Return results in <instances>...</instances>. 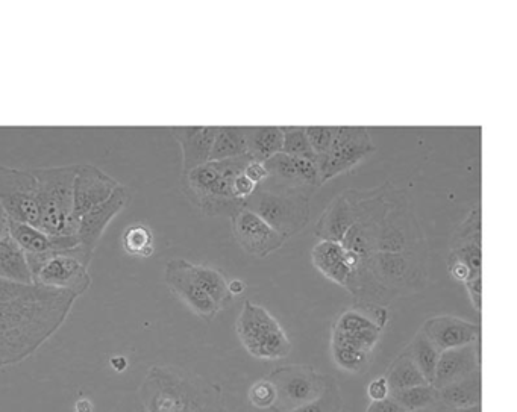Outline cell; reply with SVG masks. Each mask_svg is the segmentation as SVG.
Segmentation results:
<instances>
[{
	"label": "cell",
	"instance_id": "6da1fadb",
	"mask_svg": "<svg viewBox=\"0 0 517 412\" xmlns=\"http://www.w3.org/2000/svg\"><path fill=\"white\" fill-rule=\"evenodd\" d=\"M78 297L0 278V369L34 355L63 326Z\"/></svg>",
	"mask_w": 517,
	"mask_h": 412
},
{
	"label": "cell",
	"instance_id": "7a4b0ae2",
	"mask_svg": "<svg viewBox=\"0 0 517 412\" xmlns=\"http://www.w3.org/2000/svg\"><path fill=\"white\" fill-rule=\"evenodd\" d=\"M140 394L145 411L234 412L226 406L219 385L176 367H151Z\"/></svg>",
	"mask_w": 517,
	"mask_h": 412
},
{
	"label": "cell",
	"instance_id": "3957f363",
	"mask_svg": "<svg viewBox=\"0 0 517 412\" xmlns=\"http://www.w3.org/2000/svg\"><path fill=\"white\" fill-rule=\"evenodd\" d=\"M249 161H252L249 155L208 161L181 176L182 191L207 216H231L243 206V200L232 193V182L243 173Z\"/></svg>",
	"mask_w": 517,
	"mask_h": 412
},
{
	"label": "cell",
	"instance_id": "277c9868",
	"mask_svg": "<svg viewBox=\"0 0 517 412\" xmlns=\"http://www.w3.org/2000/svg\"><path fill=\"white\" fill-rule=\"evenodd\" d=\"M79 166L40 167L32 169L38 185V229L52 237H76L73 188Z\"/></svg>",
	"mask_w": 517,
	"mask_h": 412
},
{
	"label": "cell",
	"instance_id": "5b68a950",
	"mask_svg": "<svg viewBox=\"0 0 517 412\" xmlns=\"http://www.w3.org/2000/svg\"><path fill=\"white\" fill-rule=\"evenodd\" d=\"M381 328L358 306L340 314L333 326L331 352L334 363L348 373H363L369 367Z\"/></svg>",
	"mask_w": 517,
	"mask_h": 412
},
{
	"label": "cell",
	"instance_id": "8992f818",
	"mask_svg": "<svg viewBox=\"0 0 517 412\" xmlns=\"http://www.w3.org/2000/svg\"><path fill=\"white\" fill-rule=\"evenodd\" d=\"M91 260L93 253L79 244L72 249L26 253L34 284L70 291L76 297L90 290L91 276L88 267Z\"/></svg>",
	"mask_w": 517,
	"mask_h": 412
},
{
	"label": "cell",
	"instance_id": "52a82bcc",
	"mask_svg": "<svg viewBox=\"0 0 517 412\" xmlns=\"http://www.w3.org/2000/svg\"><path fill=\"white\" fill-rule=\"evenodd\" d=\"M235 332L249 355L264 361H278L292 352V343L278 320L264 306L246 300L235 322Z\"/></svg>",
	"mask_w": 517,
	"mask_h": 412
},
{
	"label": "cell",
	"instance_id": "ba28073f",
	"mask_svg": "<svg viewBox=\"0 0 517 412\" xmlns=\"http://www.w3.org/2000/svg\"><path fill=\"white\" fill-rule=\"evenodd\" d=\"M242 208L260 216L284 240L301 232L310 222V196L293 191L258 187L254 194L243 200Z\"/></svg>",
	"mask_w": 517,
	"mask_h": 412
},
{
	"label": "cell",
	"instance_id": "9c48e42d",
	"mask_svg": "<svg viewBox=\"0 0 517 412\" xmlns=\"http://www.w3.org/2000/svg\"><path fill=\"white\" fill-rule=\"evenodd\" d=\"M0 205L14 222L40 226L38 185L31 170L0 164Z\"/></svg>",
	"mask_w": 517,
	"mask_h": 412
},
{
	"label": "cell",
	"instance_id": "30bf717a",
	"mask_svg": "<svg viewBox=\"0 0 517 412\" xmlns=\"http://www.w3.org/2000/svg\"><path fill=\"white\" fill-rule=\"evenodd\" d=\"M331 376L320 375L313 367H279L267 379L275 385L276 403L273 408L292 411L316 400L325 391Z\"/></svg>",
	"mask_w": 517,
	"mask_h": 412
},
{
	"label": "cell",
	"instance_id": "8fae6325",
	"mask_svg": "<svg viewBox=\"0 0 517 412\" xmlns=\"http://www.w3.org/2000/svg\"><path fill=\"white\" fill-rule=\"evenodd\" d=\"M375 152L372 135L363 126H337L328 155L317 164L320 182L326 184L336 176L351 170L370 153Z\"/></svg>",
	"mask_w": 517,
	"mask_h": 412
},
{
	"label": "cell",
	"instance_id": "7c38bea8",
	"mask_svg": "<svg viewBox=\"0 0 517 412\" xmlns=\"http://www.w3.org/2000/svg\"><path fill=\"white\" fill-rule=\"evenodd\" d=\"M269 178L258 185L267 190L293 191L311 196L317 188L322 187L320 173L316 163L290 157L286 153H276L264 163Z\"/></svg>",
	"mask_w": 517,
	"mask_h": 412
},
{
	"label": "cell",
	"instance_id": "4fadbf2b",
	"mask_svg": "<svg viewBox=\"0 0 517 412\" xmlns=\"http://www.w3.org/2000/svg\"><path fill=\"white\" fill-rule=\"evenodd\" d=\"M229 217L235 241L254 258H266L286 243L272 226L246 208H239Z\"/></svg>",
	"mask_w": 517,
	"mask_h": 412
},
{
	"label": "cell",
	"instance_id": "5bb4252c",
	"mask_svg": "<svg viewBox=\"0 0 517 412\" xmlns=\"http://www.w3.org/2000/svg\"><path fill=\"white\" fill-rule=\"evenodd\" d=\"M164 281L169 285L170 290L201 319L211 322L220 313L216 303L202 290L193 276L190 261L182 258L170 260L164 269Z\"/></svg>",
	"mask_w": 517,
	"mask_h": 412
},
{
	"label": "cell",
	"instance_id": "9a60e30c",
	"mask_svg": "<svg viewBox=\"0 0 517 412\" xmlns=\"http://www.w3.org/2000/svg\"><path fill=\"white\" fill-rule=\"evenodd\" d=\"M448 263L463 264L474 279H481V210L475 205L455 228Z\"/></svg>",
	"mask_w": 517,
	"mask_h": 412
},
{
	"label": "cell",
	"instance_id": "2e32d148",
	"mask_svg": "<svg viewBox=\"0 0 517 412\" xmlns=\"http://www.w3.org/2000/svg\"><path fill=\"white\" fill-rule=\"evenodd\" d=\"M128 200L129 191L120 184L105 202L94 206L93 210L84 214L78 222V231H76L79 246L84 247L88 252L94 253L99 241H101L102 235L107 231L108 225L125 208Z\"/></svg>",
	"mask_w": 517,
	"mask_h": 412
},
{
	"label": "cell",
	"instance_id": "e0dca14e",
	"mask_svg": "<svg viewBox=\"0 0 517 412\" xmlns=\"http://www.w3.org/2000/svg\"><path fill=\"white\" fill-rule=\"evenodd\" d=\"M119 182L111 178L108 173L99 167L79 166L76 173L75 188H73V205H75L76 222L84 214L93 210L94 206L101 205L119 187Z\"/></svg>",
	"mask_w": 517,
	"mask_h": 412
},
{
	"label": "cell",
	"instance_id": "ac0fdd59",
	"mask_svg": "<svg viewBox=\"0 0 517 412\" xmlns=\"http://www.w3.org/2000/svg\"><path fill=\"white\" fill-rule=\"evenodd\" d=\"M420 331L440 353L480 341L481 328L455 316H436L425 320Z\"/></svg>",
	"mask_w": 517,
	"mask_h": 412
},
{
	"label": "cell",
	"instance_id": "d6986e66",
	"mask_svg": "<svg viewBox=\"0 0 517 412\" xmlns=\"http://www.w3.org/2000/svg\"><path fill=\"white\" fill-rule=\"evenodd\" d=\"M217 126H179L170 134L181 147L182 175L210 161Z\"/></svg>",
	"mask_w": 517,
	"mask_h": 412
},
{
	"label": "cell",
	"instance_id": "ffe728a7",
	"mask_svg": "<svg viewBox=\"0 0 517 412\" xmlns=\"http://www.w3.org/2000/svg\"><path fill=\"white\" fill-rule=\"evenodd\" d=\"M478 370H481L480 341L440 353L436 375H434V381L431 385L439 391L446 385L452 384L458 379L466 378V376L472 375Z\"/></svg>",
	"mask_w": 517,
	"mask_h": 412
},
{
	"label": "cell",
	"instance_id": "44dd1931",
	"mask_svg": "<svg viewBox=\"0 0 517 412\" xmlns=\"http://www.w3.org/2000/svg\"><path fill=\"white\" fill-rule=\"evenodd\" d=\"M311 263L325 278L340 287L348 288L352 278L345 247L336 241L319 240L311 249Z\"/></svg>",
	"mask_w": 517,
	"mask_h": 412
},
{
	"label": "cell",
	"instance_id": "7402d4cb",
	"mask_svg": "<svg viewBox=\"0 0 517 412\" xmlns=\"http://www.w3.org/2000/svg\"><path fill=\"white\" fill-rule=\"evenodd\" d=\"M352 220L354 219H352L351 202H349L348 193L343 191L326 206L319 222L316 223L314 234L319 240L342 243L346 232L351 228Z\"/></svg>",
	"mask_w": 517,
	"mask_h": 412
},
{
	"label": "cell",
	"instance_id": "603a6c76",
	"mask_svg": "<svg viewBox=\"0 0 517 412\" xmlns=\"http://www.w3.org/2000/svg\"><path fill=\"white\" fill-rule=\"evenodd\" d=\"M10 232L13 240L25 253H43L49 250L72 249L79 244L78 237H52L35 226L14 222L10 219Z\"/></svg>",
	"mask_w": 517,
	"mask_h": 412
},
{
	"label": "cell",
	"instance_id": "cb8c5ba5",
	"mask_svg": "<svg viewBox=\"0 0 517 412\" xmlns=\"http://www.w3.org/2000/svg\"><path fill=\"white\" fill-rule=\"evenodd\" d=\"M483 397V381H481V370L458 379L452 384L446 385L442 390L437 391V402L449 408H467V406L481 405Z\"/></svg>",
	"mask_w": 517,
	"mask_h": 412
},
{
	"label": "cell",
	"instance_id": "d4e9b609",
	"mask_svg": "<svg viewBox=\"0 0 517 412\" xmlns=\"http://www.w3.org/2000/svg\"><path fill=\"white\" fill-rule=\"evenodd\" d=\"M246 149L252 161L266 163L276 153L282 152L284 132L281 126H252L245 128Z\"/></svg>",
	"mask_w": 517,
	"mask_h": 412
},
{
	"label": "cell",
	"instance_id": "484cf974",
	"mask_svg": "<svg viewBox=\"0 0 517 412\" xmlns=\"http://www.w3.org/2000/svg\"><path fill=\"white\" fill-rule=\"evenodd\" d=\"M0 278L22 282V284H32L26 253L13 240V237L0 243Z\"/></svg>",
	"mask_w": 517,
	"mask_h": 412
},
{
	"label": "cell",
	"instance_id": "4316f807",
	"mask_svg": "<svg viewBox=\"0 0 517 412\" xmlns=\"http://www.w3.org/2000/svg\"><path fill=\"white\" fill-rule=\"evenodd\" d=\"M243 155H248L245 128H237V126L217 128L210 161L231 160Z\"/></svg>",
	"mask_w": 517,
	"mask_h": 412
},
{
	"label": "cell",
	"instance_id": "83f0119b",
	"mask_svg": "<svg viewBox=\"0 0 517 412\" xmlns=\"http://www.w3.org/2000/svg\"><path fill=\"white\" fill-rule=\"evenodd\" d=\"M404 352L410 356L411 361L416 364L417 369L420 370L423 378L427 379L428 384H433L440 352L433 346V343L423 335L422 331L414 335L413 340L405 347Z\"/></svg>",
	"mask_w": 517,
	"mask_h": 412
},
{
	"label": "cell",
	"instance_id": "f1b7e54d",
	"mask_svg": "<svg viewBox=\"0 0 517 412\" xmlns=\"http://www.w3.org/2000/svg\"><path fill=\"white\" fill-rule=\"evenodd\" d=\"M192 273L198 284L201 285L202 290L216 303L220 311L225 309L226 306L231 305L234 297L229 294L228 285H226L228 281H226L225 276L219 270L213 269V267L192 264Z\"/></svg>",
	"mask_w": 517,
	"mask_h": 412
},
{
	"label": "cell",
	"instance_id": "f546056e",
	"mask_svg": "<svg viewBox=\"0 0 517 412\" xmlns=\"http://www.w3.org/2000/svg\"><path fill=\"white\" fill-rule=\"evenodd\" d=\"M386 379L389 382L390 390L401 391L407 388L420 387V385H428L427 379L423 378L416 364L411 361L407 353L402 352L398 358L393 361L392 366L386 372Z\"/></svg>",
	"mask_w": 517,
	"mask_h": 412
},
{
	"label": "cell",
	"instance_id": "4dcf8cb0",
	"mask_svg": "<svg viewBox=\"0 0 517 412\" xmlns=\"http://www.w3.org/2000/svg\"><path fill=\"white\" fill-rule=\"evenodd\" d=\"M122 243L125 252L137 258H149L155 252L154 232L143 223H135L126 228Z\"/></svg>",
	"mask_w": 517,
	"mask_h": 412
},
{
	"label": "cell",
	"instance_id": "1f68e13d",
	"mask_svg": "<svg viewBox=\"0 0 517 412\" xmlns=\"http://www.w3.org/2000/svg\"><path fill=\"white\" fill-rule=\"evenodd\" d=\"M390 399L395 400L405 412L417 411L436 405L437 390L430 384L420 385L407 390L392 391Z\"/></svg>",
	"mask_w": 517,
	"mask_h": 412
},
{
	"label": "cell",
	"instance_id": "d6a6232c",
	"mask_svg": "<svg viewBox=\"0 0 517 412\" xmlns=\"http://www.w3.org/2000/svg\"><path fill=\"white\" fill-rule=\"evenodd\" d=\"M343 399L336 379L331 376L326 385L325 391L313 402L299 406L292 411H281V409L270 408L269 412H340L342 411Z\"/></svg>",
	"mask_w": 517,
	"mask_h": 412
},
{
	"label": "cell",
	"instance_id": "836d02e7",
	"mask_svg": "<svg viewBox=\"0 0 517 412\" xmlns=\"http://www.w3.org/2000/svg\"><path fill=\"white\" fill-rule=\"evenodd\" d=\"M284 132V144H282V153L290 155V157L302 158V160L313 161L316 163V155L308 143L307 135H305L304 126H290V128H282Z\"/></svg>",
	"mask_w": 517,
	"mask_h": 412
},
{
	"label": "cell",
	"instance_id": "e575fe53",
	"mask_svg": "<svg viewBox=\"0 0 517 412\" xmlns=\"http://www.w3.org/2000/svg\"><path fill=\"white\" fill-rule=\"evenodd\" d=\"M337 126H311L305 128L308 143L316 155V166L328 155L331 144H333L334 135H336Z\"/></svg>",
	"mask_w": 517,
	"mask_h": 412
},
{
	"label": "cell",
	"instance_id": "d590c367",
	"mask_svg": "<svg viewBox=\"0 0 517 412\" xmlns=\"http://www.w3.org/2000/svg\"><path fill=\"white\" fill-rule=\"evenodd\" d=\"M249 402L258 409H270L276 403V388L267 378L260 379L249 390Z\"/></svg>",
	"mask_w": 517,
	"mask_h": 412
},
{
	"label": "cell",
	"instance_id": "8d00e7d4",
	"mask_svg": "<svg viewBox=\"0 0 517 412\" xmlns=\"http://www.w3.org/2000/svg\"><path fill=\"white\" fill-rule=\"evenodd\" d=\"M390 394H392V390H390L389 382L384 375L376 376L367 385V397H369L370 402H381V400L389 399Z\"/></svg>",
	"mask_w": 517,
	"mask_h": 412
},
{
	"label": "cell",
	"instance_id": "74e56055",
	"mask_svg": "<svg viewBox=\"0 0 517 412\" xmlns=\"http://www.w3.org/2000/svg\"><path fill=\"white\" fill-rule=\"evenodd\" d=\"M257 188L258 185L254 184L245 173H240V175L234 179V182H232V193L240 200L248 199L251 194L255 193Z\"/></svg>",
	"mask_w": 517,
	"mask_h": 412
},
{
	"label": "cell",
	"instance_id": "f35d334b",
	"mask_svg": "<svg viewBox=\"0 0 517 412\" xmlns=\"http://www.w3.org/2000/svg\"><path fill=\"white\" fill-rule=\"evenodd\" d=\"M243 173L257 185L263 184V182L269 178V172H267L266 166H264V163H258V161H249Z\"/></svg>",
	"mask_w": 517,
	"mask_h": 412
},
{
	"label": "cell",
	"instance_id": "ab89813d",
	"mask_svg": "<svg viewBox=\"0 0 517 412\" xmlns=\"http://www.w3.org/2000/svg\"><path fill=\"white\" fill-rule=\"evenodd\" d=\"M366 412H405L395 400L386 399L381 400V402H370V405L367 406Z\"/></svg>",
	"mask_w": 517,
	"mask_h": 412
},
{
	"label": "cell",
	"instance_id": "60d3db41",
	"mask_svg": "<svg viewBox=\"0 0 517 412\" xmlns=\"http://www.w3.org/2000/svg\"><path fill=\"white\" fill-rule=\"evenodd\" d=\"M10 237V217L5 213L4 206L0 205V243Z\"/></svg>",
	"mask_w": 517,
	"mask_h": 412
},
{
	"label": "cell",
	"instance_id": "b9f144b4",
	"mask_svg": "<svg viewBox=\"0 0 517 412\" xmlns=\"http://www.w3.org/2000/svg\"><path fill=\"white\" fill-rule=\"evenodd\" d=\"M226 285H228V291L232 297L240 296V294L245 293L246 284H245V282L242 281V279H239V278L229 279V281L226 282Z\"/></svg>",
	"mask_w": 517,
	"mask_h": 412
},
{
	"label": "cell",
	"instance_id": "7bdbcfd3",
	"mask_svg": "<svg viewBox=\"0 0 517 412\" xmlns=\"http://www.w3.org/2000/svg\"><path fill=\"white\" fill-rule=\"evenodd\" d=\"M434 409H436V412H483L481 411V405L467 406V408H449V406L442 405L439 402L434 405Z\"/></svg>",
	"mask_w": 517,
	"mask_h": 412
},
{
	"label": "cell",
	"instance_id": "ee69618b",
	"mask_svg": "<svg viewBox=\"0 0 517 412\" xmlns=\"http://www.w3.org/2000/svg\"><path fill=\"white\" fill-rule=\"evenodd\" d=\"M93 411V405H91L90 400L81 399L75 406V412H91Z\"/></svg>",
	"mask_w": 517,
	"mask_h": 412
},
{
	"label": "cell",
	"instance_id": "f6af8a7d",
	"mask_svg": "<svg viewBox=\"0 0 517 412\" xmlns=\"http://www.w3.org/2000/svg\"><path fill=\"white\" fill-rule=\"evenodd\" d=\"M411 412H436V409H434V405H433V406H430V408L417 409V411H411Z\"/></svg>",
	"mask_w": 517,
	"mask_h": 412
}]
</instances>
